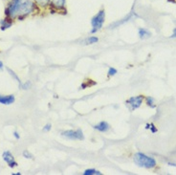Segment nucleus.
<instances>
[{
    "instance_id": "obj_24",
    "label": "nucleus",
    "mask_w": 176,
    "mask_h": 175,
    "mask_svg": "<svg viewBox=\"0 0 176 175\" xmlns=\"http://www.w3.org/2000/svg\"><path fill=\"white\" fill-rule=\"evenodd\" d=\"M170 37H176V27L173 29V32H172V35Z\"/></svg>"
},
{
    "instance_id": "obj_2",
    "label": "nucleus",
    "mask_w": 176,
    "mask_h": 175,
    "mask_svg": "<svg viewBox=\"0 0 176 175\" xmlns=\"http://www.w3.org/2000/svg\"><path fill=\"white\" fill-rule=\"evenodd\" d=\"M37 4L34 2V0H23L20 5V8L17 15V19L23 20L25 17L33 13L37 10Z\"/></svg>"
},
{
    "instance_id": "obj_12",
    "label": "nucleus",
    "mask_w": 176,
    "mask_h": 175,
    "mask_svg": "<svg viewBox=\"0 0 176 175\" xmlns=\"http://www.w3.org/2000/svg\"><path fill=\"white\" fill-rule=\"evenodd\" d=\"M138 35H139V37L142 38V39H146V38H149L150 35H151V33L149 31L145 29V28H140L139 31H138Z\"/></svg>"
},
{
    "instance_id": "obj_13",
    "label": "nucleus",
    "mask_w": 176,
    "mask_h": 175,
    "mask_svg": "<svg viewBox=\"0 0 176 175\" xmlns=\"http://www.w3.org/2000/svg\"><path fill=\"white\" fill-rule=\"evenodd\" d=\"M34 2L40 8H47L50 6L51 0H34Z\"/></svg>"
},
{
    "instance_id": "obj_19",
    "label": "nucleus",
    "mask_w": 176,
    "mask_h": 175,
    "mask_svg": "<svg viewBox=\"0 0 176 175\" xmlns=\"http://www.w3.org/2000/svg\"><path fill=\"white\" fill-rule=\"evenodd\" d=\"M118 73V71H117V69H115L114 67H110V68L108 69V71H107V75H108V77H113V76H115L116 74Z\"/></svg>"
},
{
    "instance_id": "obj_4",
    "label": "nucleus",
    "mask_w": 176,
    "mask_h": 175,
    "mask_svg": "<svg viewBox=\"0 0 176 175\" xmlns=\"http://www.w3.org/2000/svg\"><path fill=\"white\" fill-rule=\"evenodd\" d=\"M23 0H11L9 5L5 9V16L10 19H13L17 17L20 5Z\"/></svg>"
},
{
    "instance_id": "obj_7",
    "label": "nucleus",
    "mask_w": 176,
    "mask_h": 175,
    "mask_svg": "<svg viewBox=\"0 0 176 175\" xmlns=\"http://www.w3.org/2000/svg\"><path fill=\"white\" fill-rule=\"evenodd\" d=\"M66 2L67 0H51L49 8L53 12H63L66 11Z\"/></svg>"
},
{
    "instance_id": "obj_11",
    "label": "nucleus",
    "mask_w": 176,
    "mask_h": 175,
    "mask_svg": "<svg viewBox=\"0 0 176 175\" xmlns=\"http://www.w3.org/2000/svg\"><path fill=\"white\" fill-rule=\"evenodd\" d=\"M13 25V21L12 19L8 18V17H5L4 19H2L1 21H0V29H1L2 31H5L7 29H9L10 27H12Z\"/></svg>"
},
{
    "instance_id": "obj_23",
    "label": "nucleus",
    "mask_w": 176,
    "mask_h": 175,
    "mask_svg": "<svg viewBox=\"0 0 176 175\" xmlns=\"http://www.w3.org/2000/svg\"><path fill=\"white\" fill-rule=\"evenodd\" d=\"M13 137H15L16 140H19L20 139V136H19V134H18V132L17 131H15L13 132Z\"/></svg>"
},
{
    "instance_id": "obj_15",
    "label": "nucleus",
    "mask_w": 176,
    "mask_h": 175,
    "mask_svg": "<svg viewBox=\"0 0 176 175\" xmlns=\"http://www.w3.org/2000/svg\"><path fill=\"white\" fill-rule=\"evenodd\" d=\"M145 99H146V105L149 106L150 108H155V107H156V103H155V99H154V98L150 97V96H147Z\"/></svg>"
},
{
    "instance_id": "obj_1",
    "label": "nucleus",
    "mask_w": 176,
    "mask_h": 175,
    "mask_svg": "<svg viewBox=\"0 0 176 175\" xmlns=\"http://www.w3.org/2000/svg\"><path fill=\"white\" fill-rule=\"evenodd\" d=\"M133 161L137 166L140 167H144V169H153L156 167V161L152 157L145 154L142 152H137L134 154L133 157Z\"/></svg>"
},
{
    "instance_id": "obj_25",
    "label": "nucleus",
    "mask_w": 176,
    "mask_h": 175,
    "mask_svg": "<svg viewBox=\"0 0 176 175\" xmlns=\"http://www.w3.org/2000/svg\"><path fill=\"white\" fill-rule=\"evenodd\" d=\"M3 68H4V64H3L2 61H0V71H1Z\"/></svg>"
},
{
    "instance_id": "obj_6",
    "label": "nucleus",
    "mask_w": 176,
    "mask_h": 175,
    "mask_svg": "<svg viewBox=\"0 0 176 175\" xmlns=\"http://www.w3.org/2000/svg\"><path fill=\"white\" fill-rule=\"evenodd\" d=\"M144 99H145V98H144L143 95H138V96H134V97H130L128 99H126L125 101V105L130 110V111H134V110L138 109L139 107L142 105Z\"/></svg>"
},
{
    "instance_id": "obj_10",
    "label": "nucleus",
    "mask_w": 176,
    "mask_h": 175,
    "mask_svg": "<svg viewBox=\"0 0 176 175\" xmlns=\"http://www.w3.org/2000/svg\"><path fill=\"white\" fill-rule=\"evenodd\" d=\"M15 101V98L13 95H0V104L10 105L13 103Z\"/></svg>"
},
{
    "instance_id": "obj_20",
    "label": "nucleus",
    "mask_w": 176,
    "mask_h": 175,
    "mask_svg": "<svg viewBox=\"0 0 176 175\" xmlns=\"http://www.w3.org/2000/svg\"><path fill=\"white\" fill-rule=\"evenodd\" d=\"M23 157H25L27 159H33V154L28 151V150H24L23 151Z\"/></svg>"
},
{
    "instance_id": "obj_17",
    "label": "nucleus",
    "mask_w": 176,
    "mask_h": 175,
    "mask_svg": "<svg viewBox=\"0 0 176 175\" xmlns=\"http://www.w3.org/2000/svg\"><path fill=\"white\" fill-rule=\"evenodd\" d=\"M7 71H8V72H9V74L11 75V76H12L13 78H15V80L17 81V83H18V84L20 85V87L21 86H22V83H21V80H20V78H18V77H17V75L15 73V72H13V70H11L10 68H7Z\"/></svg>"
},
{
    "instance_id": "obj_9",
    "label": "nucleus",
    "mask_w": 176,
    "mask_h": 175,
    "mask_svg": "<svg viewBox=\"0 0 176 175\" xmlns=\"http://www.w3.org/2000/svg\"><path fill=\"white\" fill-rule=\"evenodd\" d=\"M94 129H96L99 132H101V133H105V132H108L110 130V124L107 122H104V121H101L99 123L95 124L93 126Z\"/></svg>"
},
{
    "instance_id": "obj_26",
    "label": "nucleus",
    "mask_w": 176,
    "mask_h": 175,
    "mask_svg": "<svg viewBox=\"0 0 176 175\" xmlns=\"http://www.w3.org/2000/svg\"><path fill=\"white\" fill-rule=\"evenodd\" d=\"M20 172H16V173H13V175H20Z\"/></svg>"
},
{
    "instance_id": "obj_14",
    "label": "nucleus",
    "mask_w": 176,
    "mask_h": 175,
    "mask_svg": "<svg viewBox=\"0 0 176 175\" xmlns=\"http://www.w3.org/2000/svg\"><path fill=\"white\" fill-rule=\"evenodd\" d=\"M98 41H99V38L97 37H95V35H91V37L86 38L85 40L83 41V43L85 44V45H91V44L97 43Z\"/></svg>"
},
{
    "instance_id": "obj_22",
    "label": "nucleus",
    "mask_w": 176,
    "mask_h": 175,
    "mask_svg": "<svg viewBox=\"0 0 176 175\" xmlns=\"http://www.w3.org/2000/svg\"><path fill=\"white\" fill-rule=\"evenodd\" d=\"M31 87V83L30 81H27V83H25L24 84H22V86H21V88H23V89H29Z\"/></svg>"
},
{
    "instance_id": "obj_16",
    "label": "nucleus",
    "mask_w": 176,
    "mask_h": 175,
    "mask_svg": "<svg viewBox=\"0 0 176 175\" xmlns=\"http://www.w3.org/2000/svg\"><path fill=\"white\" fill-rule=\"evenodd\" d=\"M83 175H101V172L95 169H88L84 170Z\"/></svg>"
},
{
    "instance_id": "obj_21",
    "label": "nucleus",
    "mask_w": 176,
    "mask_h": 175,
    "mask_svg": "<svg viewBox=\"0 0 176 175\" xmlns=\"http://www.w3.org/2000/svg\"><path fill=\"white\" fill-rule=\"evenodd\" d=\"M51 128H52L51 123H47L46 126H43V128H42V130H43L44 132H49V131L51 130Z\"/></svg>"
},
{
    "instance_id": "obj_5",
    "label": "nucleus",
    "mask_w": 176,
    "mask_h": 175,
    "mask_svg": "<svg viewBox=\"0 0 176 175\" xmlns=\"http://www.w3.org/2000/svg\"><path fill=\"white\" fill-rule=\"evenodd\" d=\"M61 136L64 137L68 140L73 141H83L84 140V134L82 129H76V130H65L61 132Z\"/></svg>"
},
{
    "instance_id": "obj_8",
    "label": "nucleus",
    "mask_w": 176,
    "mask_h": 175,
    "mask_svg": "<svg viewBox=\"0 0 176 175\" xmlns=\"http://www.w3.org/2000/svg\"><path fill=\"white\" fill-rule=\"evenodd\" d=\"M2 158H3V160H4L7 164H8V166L10 167H17V163H16V161L15 160V157H13V155L9 150H6V151L3 152Z\"/></svg>"
},
{
    "instance_id": "obj_3",
    "label": "nucleus",
    "mask_w": 176,
    "mask_h": 175,
    "mask_svg": "<svg viewBox=\"0 0 176 175\" xmlns=\"http://www.w3.org/2000/svg\"><path fill=\"white\" fill-rule=\"evenodd\" d=\"M105 21V11L104 9H101L99 12L91 18V34H96L100 31L103 26Z\"/></svg>"
},
{
    "instance_id": "obj_18",
    "label": "nucleus",
    "mask_w": 176,
    "mask_h": 175,
    "mask_svg": "<svg viewBox=\"0 0 176 175\" xmlns=\"http://www.w3.org/2000/svg\"><path fill=\"white\" fill-rule=\"evenodd\" d=\"M146 129H149L151 132H152V133H155V132H157V128L153 123H146Z\"/></svg>"
}]
</instances>
